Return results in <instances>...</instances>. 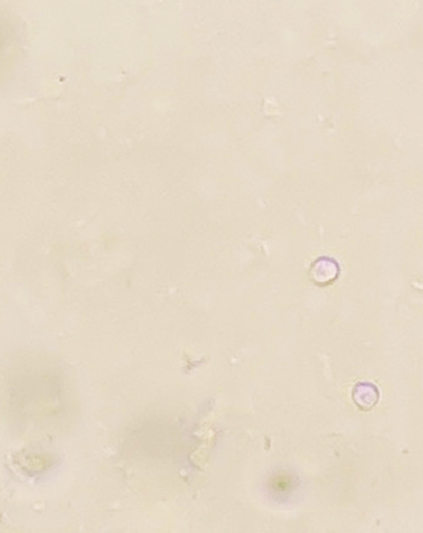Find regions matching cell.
<instances>
[{
  "label": "cell",
  "mask_w": 423,
  "mask_h": 533,
  "mask_svg": "<svg viewBox=\"0 0 423 533\" xmlns=\"http://www.w3.org/2000/svg\"><path fill=\"white\" fill-rule=\"evenodd\" d=\"M352 396H353V402L360 410L370 411L379 402V391L377 386L373 383L363 382L355 386Z\"/></svg>",
  "instance_id": "1"
},
{
  "label": "cell",
  "mask_w": 423,
  "mask_h": 533,
  "mask_svg": "<svg viewBox=\"0 0 423 533\" xmlns=\"http://www.w3.org/2000/svg\"><path fill=\"white\" fill-rule=\"evenodd\" d=\"M339 275V264L331 259H320L313 264L310 277L315 284L329 285L336 280Z\"/></svg>",
  "instance_id": "2"
}]
</instances>
